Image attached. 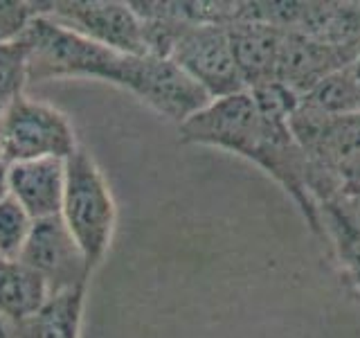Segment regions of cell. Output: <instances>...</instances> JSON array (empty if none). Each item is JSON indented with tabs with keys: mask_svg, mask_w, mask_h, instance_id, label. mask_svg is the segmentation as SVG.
<instances>
[{
	"mask_svg": "<svg viewBox=\"0 0 360 338\" xmlns=\"http://www.w3.org/2000/svg\"><path fill=\"white\" fill-rule=\"evenodd\" d=\"M342 192L347 194V199L354 203V208H356V210H358V214H360V183L349 185V187H345Z\"/></svg>",
	"mask_w": 360,
	"mask_h": 338,
	"instance_id": "cell-22",
	"label": "cell"
},
{
	"mask_svg": "<svg viewBox=\"0 0 360 338\" xmlns=\"http://www.w3.org/2000/svg\"><path fill=\"white\" fill-rule=\"evenodd\" d=\"M65 192V161L45 158L9 165V196L25 210L32 221L61 214Z\"/></svg>",
	"mask_w": 360,
	"mask_h": 338,
	"instance_id": "cell-11",
	"label": "cell"
},
{
	"mask_svg": "<svg viewBox=\"0 0 360 338\" xmlns=\"http://www.w3.org/2000/svg\"><path fill=\"white\" fill-rule=\"evenodd\" d=\"M180 70L205 90L210 99L241 93L243 82L236 70L228 25H194L169 54Z\"/></svg>",
	"mask_w": 360,
	"mask_h": 338,
	"instance_id": "cell-8",
	"label": "cell"
},
{
	"mask_svg": "<svg viewBox=\"0 0 360 338\" xmlns=\"http://www.w3.org/2000/svg\"><path fill=\"white\" fill-rule=\"evenodd\" d=\"M27 84V45L22 39L0 43V101L25 93Z\"/></svg>",
	"mask_w": 360,
	"mask_h": 338,
	"instance_id": "cell-19",
	"label": "cell"
},
{
	"mask_svg": "<svg viewBox=\"0 0 360 338\" xmlns=\"http://www.w3.org/2000/svg\"><path fill=\"white\" fill-rule=\"evenodd\" d=\"M32 217L14 199L7 196L0 201V257L18 259L32 232Z\"/></svg>",
	"mask_w": 360,
	"mask_h": 338,
	"instance_id": "cell-18",
	"label": "cell"
},
{
	"mask_svg": "<svg viewBox=\"0 0 360 338\" xmlns=\"http://www.w3.org/2000/svg\"><path fill=\"white\" fill-rule=\"evenodd\" d=\"M295 34H304L338 48L360 50V3L304 0Z\"/></svg>",
	"mask_w": 360,
	"mask_h": 338,
	"instance_id": "cell-14",
	"label": "cell"
},
{
	"mask_svg": "<svg viewBox=\"0 0 360 338\" xmlns=\"http://www.w3.org/2000/svg\"><path fill=\"white\" fill-rule=\"evenodd\" d=\"M20 39L27 45V82L99 79L112 86H122L129 54L97 45L48 14L34 18Z\"/></svg>",
	"mask_w": 360,
	"mask_h": 338,
	"instance_id": "cell-2",
	"label": "cell"
},
{
	"mask_svg": "<svg viewBox=\"0 0 360 338\" xmlns=\"http://www.w3.org/2000/svg\"><path fill=\"white\" fill-rule=\"evenodd\" d=\"M236 70L245 90L277 82V61L284 32L264 23L236 18L228 25Z\"/></svg>",
	"mask_w": 360,
	"mask_h": 338,
	"instance_id": "cell-12",
	"label": "cell"
},
{
	"mask_svg": "<svg viewBox=\"0 0 360 338\" xmlns=\"http://www.w3.org/2000/svg\"><path fill=\"white\" fill-rule=\"evenodd\" d=\"M52 3L37 0H0V43L18 41L30 23L48 14Z\"/></svg>",
	"mask_w": 360,
	"mask_h": 338,
	"instance_id": "cell-20",
	"label": "cell"
},
{
	"mask_svg": "<svg viewBox=\"0 0 360 338\" xmlns=\"http://www.w3.org/2000/svg\"><path fill=\"white\" fill-rule=\"evenodd\" d=\"M18 262L37 270L48 282L52 296L68 289L88 287V280L93 275L82 248L77 246L61 214L52 219L34 221Z\"/></svg>",
	"mask_w": 360,
	"mask_h": 338,
	"instance_id": "cell-9",
	"label": "cell"
},
{
	"mask_svg": "<svg viewBox=\"0 0 360 338\" xmlns=\"http://www.w3.org/2000/svg\"><path fill=\"white\" fill-rule=\"evenodd\" d=\"M52 291L37 270H32L18 259H5L0 264V315L9 325H18L32 318Z\"/></svg>",
	"mask_w": 360,
	"mask_h": 338,
	"instance_id": "cell-16",
	"label": "cell"
},
{
	"mask_svg": "<svg viewBox=\"0 0 360 338\" xmlns=\"http://www.w3.org/2000/svg\"><path fill=\"white\" fill-rule=\"evenodd\" d=\"M9 196V165L0 158V201Z\"/></svg>",
	"mask_w": 360,
	"mask_h": 338,
	"instance_id": "cell-21",
	"label": "cell"
},
{
	"mask_svg": "<svg viewBox=\"0 0 360 338\" xmlns=\"http://www.w3.org/2000/svg\"><path fill=\"white\" fill-rule=\"evenodd\" d=\"M180 140L187 144L217 146L257 163L262 149L264 118L248 90L212 99L178 127Z\"/></svg>",
	"mask_w": 360,
	"mask_h": 338,
	"instance_id": "cell-5",
	"label": "cell"
},
{
	"mask_svg": "<svg viewBox=\"0 0 360 338\" xmlns=\"http://www.w3.org/2000/svg\"><path fill=\"white\" fill-rule=\"evenodd\" d=\"M320 237L329 242L340 277L360 302V214L345 192L318 203Z\"/></svg>",
	"mask_w": 360,
	"mask_h": 338,
	"instance_id": "cell-13",
	"label": "cell"
},
{
	"mask_svg": "<svg viewBox=\"0 0 360 338\" xmlns=\"http://www.w3.org/2000/svg\"><path fill=\"white\" fill-rule=\"evenodd\" d=\"M162 118L178 127L194 113L210 104L207 93L194 79L187 77L169 56L158 54H129L124 68L122 86Z\"/></svg>",
	"mask_w": 360,
	"mask_h": 338,
	"instance_id": "cell-6",
	"label": "cell"
},
{
	"mask_svg": "<svg viewBox=\"0 0 360 338\" xmlns=\"http://www.w3.org/2000/svg\"><path fill=\"white\" fill-rule=\"evenodd\" d=\"M300 106L320 113V115H349L360 113V84L352 73V68L333 73L320 82L311 93L300 97Z\"/></svg>",
	"mask_w": 360,
	"mask_h": 338,
	"instance_id": "cell-17",
	"label": "cell"
},
{
	"mask_svg": "<svg viewBox=\"0 0 360 338\" xmlns=\"http://www.w3.org/2000/svg\"><path fill=\"white\" fill-rule=\"evenodd\" d=\"M84 304L86 287L54 293L32 318L11 325V338H79Z\"/></svg>",
	"mask_w": 360,
	"mask_h": 338,
	"instance_id": "cell-15",
	"label": "cell"
},
{
	"mask_svg": "<svg viewBox=\"0 0 360 338\" xmlns=\"http://www.w3.org/2000/svg\"><path fill=\"white\" fill-rule=\"evenodd\" d=\"M288 127L309 161V194L315 208L360 183V113L320 115L297 104Z\"/></svg>",
	"mask_w": 360,
	"mask_h": 338,
	"instance_id": "cell-1",
	"label": "cell"
},
{
	"mask_svg": "<svg viewBox=\"0 0 360 338\" xmlns=\"http://www.w3.org/2000/svg\"><path fill=\"white\" fill-rule=\"evenodd\" d=\"M360 50L338 48L295 32H284L277 61V82L292 95L304 97L326 77L352 65Z\"/></svg>",
	"mask_w": 360,
	"mask_h": 338,
	"instance_id": "cell-10",
	"label": "cell"
},
{
	"mask_svg": "<svg viewBox=\"0 0 360 338\" xmlns=\"http://www.w3.org/2000/svg\"><path fill=\"white\" fill-rule=\"evenodd\" d=\"M349 68H352V73H354V77H356V82L360 84V52H358V56H356L354 63L349 65Z\"/></svg>",
	"mask_w": 360,
	"mask_h": 338,
	"instance_id": "cell-23",
	"label": "cell"
},
{
	"mask_svg": "<svg viewBox=\"0 0 360 338\" xmlns=\"http://www.w3.org/2000/svg\"><path fill=\"white\" fill-rule=\"evenodd\" d=\"M77 146L70 118L50 101L20 93L0 113V158L7 165L45 158L68 161Z\"/></svg>",
	"mask_w": 360,
	"mask_h": 338,
	"instance_id": "cell-4",
	"label": "cell"
},
{
	"mask_svg": "<svg viewBox=\"0 0 360 338\" xmlns=\"http://www.w3.org/2000/svg\"><path fill=\"white\" fill-rule=\"evenodd\" d=\"M48 16L97 45L120 54H146L142 20L131 3L117 0H52Z\"/></svg>",
	"mask_w": 360,
	"mask_h": 338,
	"instance_id": "cell-7",
	"label": "cell"
},
{
	"mask_svg": "<svg viewBox=\"0 0 360 338\" xmlns=\"http://www.w3.org/2000/svg\"><path fill=\"white\" fill-rule=\"evenodd\" d=\"M61 219L82 248L90 273H95L110 248L117 206L106 176L101 174L93 154L82 144L65 161Z\"/></svg>",
	"mask_w": 360,
	"mask_h": 338,
	"instance_id": "cell-3",
	"label": "cell"
},
{
	"mask_svg": "<svg viewBox=\"0 0 360 338\" xmlns=\"http://www.w3.org/2000/svg\"><path fill=\"white\" fill-rule=\"evenodd\" d=\"M3 262H5V259H3V257H0V264H3Z\"/></svg>",
	"mask_w": 360,
	"mask_h": 338,
	"instance_id": "cell-25",
	"label": "cell"
},
{
	"mask_svg": "<svg viewBox=\"0 0 360 338\" xmlns=\"http://www.w3.org/2000/svg\"><path fill=\"white\" fill-rule=\"evenodd\" d=\"M3 108H5V101H0V113H3Z\"/></svg>",
	"mask_w": 360,
	"mask_h": 338,
	"instance_id": "cell-24",
	"label": "cell"
}]
</instances>
